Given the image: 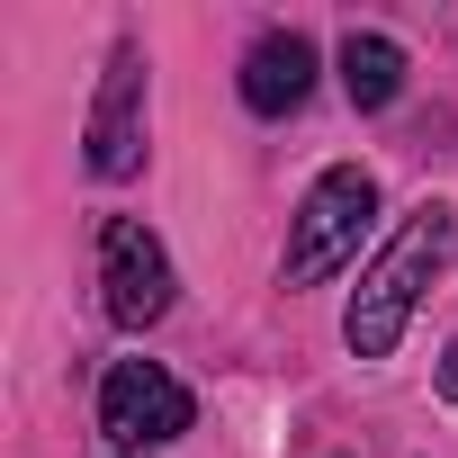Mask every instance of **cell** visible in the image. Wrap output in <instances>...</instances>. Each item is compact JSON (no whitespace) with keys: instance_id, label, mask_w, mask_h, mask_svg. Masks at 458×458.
Instances as JSON below:
<instances>
[{"instance_id":"1","label":"cell","mask_w":458,"mask_h":458,"mask_svg":"<svg viewBox=\"0 0 458 458\" xmlns=\"http://www.w3.org/2000/svg\"><path fill=\"white\" fill-rule=\"evenodd\" d=\"M449 243H458V216H449L440 198H422V207L404 216V234H395V243L369 261V279L351 288V315H342L351 360H386V351L404 342V324H413V306H422L431 270L449 261Z\"/></svg>"},{"instance_id":"2","label":"cell","mask_w":458,"mask_h":458,"mask_svg":"<svg viewBox=\"0 0 458 458\" xmlns=\"http://www.w3.org/2000/svg\"><path fill=\"white\" fill-rule=\"evenodd\" d=\"M369 216H377V180H369L360 162H333V171L297 198V216H288V288H324V279L360 252Z\"/></svg>"},{"instance_id":"3","label":"cell","mask_w":458,"mask_h":458,"mask_svg":"<svg viewBox=\"0 0 458 458\" xmlns=\"http://www.w3.org/2000/svg\"><path fill=\"white\" fill-rule=\"evenodd\" d=\"M171 252H162V234L144 216H108L99 225V306H108V324L117 333H144V324H162L171 315Z\"/></svg>"},{"instance_id":"4","label":"cell","mask_w":458,"mask_h":458,"mask_svg":"<svg viewBox=\"0 0 458 458\" xmlns=\"http://www.w3.org/2000/svg\"><path fill=\"white\" fill-rule=\"evenodd\" d=\"M189 386L162 369V360H117L108 377H99V431L117 440V449H153V440H180L189 431Z\"/></svg>"},{"instance_id":"5","label":"cell","mask_w":458,"mask_h":458,"mask_svg":"<svg viewBox=\"0 0 458 458\" xmlns=\"http://www.w3.org/2000/svg\"><path fill=\"white\" fill-rule=\"evenodd\" d=\"M90 171L99 180H126V171H144V55L135 46H117L108 55V72H99V108H90Z\"/></svg>"},{"instance_id":"6","label":"cell","mask_w":458,"mask_h":458,"mask_svg":"<svg viewBox=\"0 0 458 458\" xmlns=\"http://www.w3.org/2000/svg\"><path fill=\"white\" fill-rule=\"evenodd\" d=\"M306 90H315V46L297 28H270L243 55V108L252 117H288V108H306Z\"/></svg>"},{"instance_id":"7","label":"cell","mask_w":458,"mask_h":458,"mask_svg":"<svg viewBox=\"0 0 458 458\" xmlns=\"http://www.w3.org/2000/svg\"><path fill=\"white\" fill-rule=\"evenodd\" d=\"M342 90H351V108H395L404 99V46L351 28L342 37Z\"/></svg>"},{"instance_id":"8","label":"cell","mask_w":458,"mask_h":458,"mask_svg":"<svg viewBox=\"0 0 458 458\" xmlns=\"http://www.w3.org/2000/svg\"><path fill=\"white\" fill-rule=\"evenodd\" d=\"M440 395H449V404H458V342H449V351H440Z\"/></svg>"}]
</instances>
